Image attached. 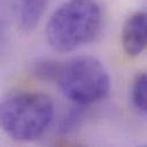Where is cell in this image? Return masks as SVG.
<instances>
[{
	"label": "cell",
	"instance_id": "cell-1",
	"mask_svg": "<svg viewBox=\"0 0 147 147\" xmlns=\"http://www.w3.org/2000/svg\"><path fill=\"white\" fill-rule=\"evenodd\" d=\"M102 28V11L95 0H68L51 15L45 33L49 46L70 53L92 42Z\"/></svg>",
	"mask_w": 147,
	"mask_h": 147
},
{
	"label": "cell",
	"instance_id": "cell-2",
	"mask_svg": "<svg viewBox=\"0 0 147 147\" xmlns=\"http://www.w3.org/2000/svg\"><path fill=\"white\" fill-rule=\"evenodd\" d=\"M1 126L15 141L29 142L40 138L54 117L51 98L36 91H17L7 95L0 110Z\"/></svg>",
	"mask_w": 147,
	"mask_h": 147
},
{
	"label": "cell",
	"instance_id": "cell-3",
	"mask_svg": "<svg viewBox=\"0 0 147 147\" xmlns=\"http://www.w3.org/2000/svg\"><path fill=\"white\" fill-rule=\"evenodd\" d=\"M55 83L63 95L78 106L102 100L110 88L107 69L100 60L90 55L76 56L60 63Z\"/></svg>",
	"mask_w": 147,
	"mask_h": 147
},
{
	"label": "cell",
	"instance_id": "cell-4",
	"mask_svg": "<svg viewBox=\"0 0 147 147\" xmlns=\"http://www.w3.org/2000/svg\"><path fill=\"white\" fill-rule=\"evenodd\" d=\"M121 42L129 56H138L147 51V11H137L125 21Z\"/></svg>",
	"mask_w": 147,
	"mask_h": 147
},
{
	"label": "cell",
	"instance_id": "cell-5",
	"mask_svg": "<svg viewBox=\"0 0 147 147\" xmlns=\"http://www.w3.org/2000/svg\"><path fill=\"white\" fill-rule=\"evenodd\" d=\"M49 0H17V16L25 30L33 29L40 21Z\"/></svg>",
	"mask_w": 147,
	"mask_h": 147
},
{
	"label": "cell",
	"instance_id": "cell-6",
	"mask_svg": "<svg viewBox=\"0 0 147 147\" xmlns=\"http://www.w3.org/2000/svg\"><path fill=\"white\" fill-rule=\"evenodd\" d=\"M131 99L136 108L147 115V71L138 75L133 80Z\"/></svg>",
	"mask_w": 147,
	"mask_h": 147
},
{
	"label": "cell",
	"instance_id": "cell-7",
	"mask_svg": "<svg viewBox=\"0 0 147 147\" xmlns=\"http://www.w3.org/2000/svg\"><path fill=\"white\" fill-rule=\"evenodd\" d=\"M59 68H60V62L52 60H42L34 64L32 72L39 79L55 82Z\"/></svg>",
	"mask_w": 147,
	"mask_h": 147
}]
</instances>
